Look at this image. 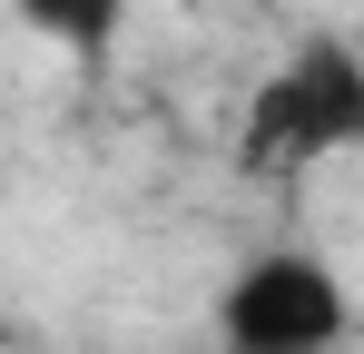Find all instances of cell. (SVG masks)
I'll return each instance as SVG.
<instances>
[{
  "label": "cell",
  "instance_id": "cell-2",
  "mask_svg": "<svg viewBox=\"0 0 364 354\" xmlns=\"http://www.w3.org/2000/svg\"><path fill=\"white\" fill-rule=\"evenodd\" d=\"M345 325V276L305 246H266L217 286V354H335Z\"/></svg>",
  "mask_w": 364,
  "mask_h": 354
},
{
  "label": "cell",
  "instance_id": "cell-1",
  "mask_svg": "<svg viewBox=\"0 0 364 354\" xmlns=\"http://www.w3.org/2000/svg\"><path fill=\"white\" fill-rule=\"evenodd\" d=\"M364 148V50L315 30L276 59L246 99V158L256 168H325Z\"/></svg>",
  "mask_w": 364,
  "mask_h": 354
},
{
  "label": "cell",
  "instance_id": "cell-3",
  "mask_svg": "<svg viewBox=\"0 0 364 354\" xmlns=\"http://www.w3.org/2000/svg\"><path fill=\"white\" fill-rule=\"evenodd\" d=\"M20 20H30L40 40H60V50H79V59H99V50H109V40H119L128 0H20Z\"/></svg>",
  "mask_w": 364,
  "mask_h": 354
}]
</instances>
